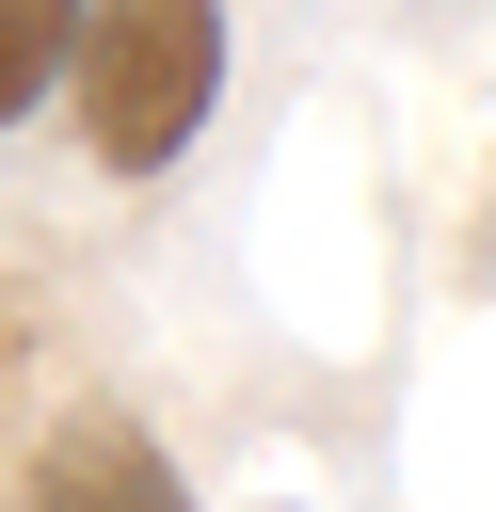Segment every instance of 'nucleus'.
Instances as JSON below:
<instances>
[{
	"instance_id": "f03ea898",
	"label": "nucleus",
	"mask_w": 496,
	"mask_h": 512,
	"mask_svg": "<svg viewBox=\"0 0 496 512\" xmlns=\"http://www.w3.org/2000/svg\"><path fill=\"white\" fill-rule=\"evenodd\" d=\"M16 512H192V480H176V448L144 416H64L32 448V496Z\"/></svg>"
},
{
	"instance_id": "7ed1b4c3",
	"label": "nucleus",
	"mask_w": 496,
	"mask_h": 512,
	"mask_svg": "<svg viewBox=\"0 0 496 512\" xmlns=\"http://www.w3.org/2000/svg\"><path fill=\"white\" fill-rule=\"evenodd\" d=\"M80 16H96V0H0V128H32V112L64 96V48H80Z\"/></svg>"
},
{
	"instance_id": "f257e3e1",
	"label": "nucleus",
	"mask_w": 496,
	"mask_h": 512,
	"mask_svg": "<svg viewBox=\"0 0 496 512\" xmlns=\"http://www.w3.org/2000/svg\"><path fill=\"white\" fill-rule=\"evenodd\" d=\"M64 96L96 176H176L192 128L224 112V0H96L64 48Z\"/></svg>"
}]
</instances>
